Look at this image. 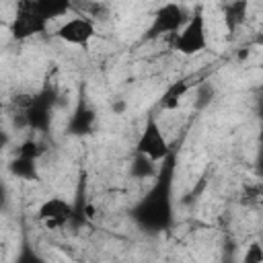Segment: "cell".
<instances>
[{
    "instance_id": "obj_18",
    "label": "cell",
    "mask_w": 263,
    "mask_h": 263,
    "mask_svg": "<svg viewBox=\"0 0 263 263\" xmlns=\"http://www.w3.org/2000/svg\"><path fill=\"white\" fill-rule=\"evenodd\" d=\"M6 203H8V189H6V185L0 177V212L6 208Z\"/></svg>"
},
{
    "instance_id": "obj_5",
    "label": "cell",
    "mask_w": 263,
    "mask_h": 263,
    "mask_svg": "<svg viewBox=\"0 0 263 263\" xmlns=\"http://www.w3.org/2000/svg\"><path fill=\"white\" fill-rule=\"evenodd\" d=\"M189 12L185 6H181L179 2H164L156 8V12L152 14V21L150 25L146 27L144 31V39L146 41H152V39H158V37H164V35H175L187 21Z\"/></svg>"
},
{
    "instance_id": "obj_19",
    "label": "cell",
    "mask_w": 263,
    "mask_h": 263,
    "mask_svg": "<svg viewBox=\"0 0 263 263\" xmlns=\"http://www.w3.org/2000/svg\"><path fill=\"white\" fill-rule=\"evenodd\" d=\"M8 140H10V138H8V134H6V132H4V127L0 125V154H2V150L8 146Z\"/></svg>"
},
{
    "instance_id": "obj_7",
    "label": "cell",
    "mask_w": 263,
    "mask_h": 263,
    "mask_svg": "<svg viewBox=\"0 0 263 263\" xmlns=\"http://www.w3.org/2000/svg\"><path fill=\"white\" fill-rule=\"evenodd\" d=\"M62 43L66 45H74V47H82L86 49L90 45V41L95 39L97 35V27H95V21L86 14H76V16H70L66 18L53 33Z\"/></svg>"
},
{
    "instance_id": "obj_8",
    "label": "cell",
    "mask_w": 263,
    "mask_h": 263,
    "mask_svg": "<svg viewBox=\"0 0 263 263\" xmlns=\"http://www.w3.org/2000/svg\"><path fill=\"white\" fill-rule=\"evenodd\" d=\"M72 218H74V205L60 195L47 197L37 208V220L47 230H62L64 226H72Z\"/></svg>"
},
{
    "instance_id": "obj_1",
    "label": "cell",
    "mask_w": 263,
    "mask_h": 263,
    "mask_svg": "<svg viewBox=\"0 0 263 263\" xmlns=\"http://www.w3.org/2000/svg\"><path fill=\"white\" fill-rule=\"evenodd\" d=\"M173 179H175V154L171 152L162 160L156 177L152 179L148 193L132 208V220L142 230L156 234L173 226V216H175Z\"/></svg>"
},
{
    "instance_id": "obj_2",
    "label": "cell",
    "mask_w": 263,
    "mask_h": 263,
    "mask_svg": "<svg viewBox=\"0 0 263 263\" xmlns=\"http://www.w3.org/2000/svg\"><path fill=\"white\" fill-rule=\"evenodd\" d=\"M55 103H58V90L53 84H45L41 90L31 92L23 111H16L21 117V127H27L37 134L49 132Z\"/></svg>"
},
{
    "instance_id": "obj_12",
    "label": "cell",
    "mask_w": 263,
    "mask_h": 263,
    "mask_svg": "<svg viewBox=\"0 0 263 263\" xmlns=\"http://www.w3.org/2000/svg\"><path fill=\"white\" fill-rule=\"evenodd\" d=\"M247 10H249L247 0H228L224 4V25L228 33H236L247 23Z\"/></svg>"
},
{
    "instance_id": "obj_4",
    "label": "cell",
    "mask_w": 263,
    "mask_h": 263,
    "mask_svg": "<svg viewBox=\"0 0 263 263\" xmlns=\"http://www.w3.org/2000/svg\"><path fill=\"white\" fill-rule=\"evenodd\" d=\"M173 49L181 55H197L208 49V29L203 6H197L185 21V25L173 35Z\"/></svg>"
},
{
    "instance_id": "obj_17",
    "label": "cell",
    "mask_w": 263,
    "mask_h": 263,
    "mask_svg": "<svg viewBox=\"0 0 263 263\" xmlns=\"http://www.w3.org/2000/svg\"><path fill=\"white\" fill-rule=\"evenodd\" d=\"M245 263H263V249H261L259 242H253V245L247 249Z\"/></svg>"
},
{
    "instance_id": "obj_11",
    "label": "cell",
    "mask_w": 263,
    "mask_h": 263,
    "mask_svg": "<svg viewBox=\"0 0 263 263\" xmlns=\"http://www.w3.org/2000/svg\"><path fill=\"white\" fill-rule=\"evenodd\" d=\"M39 160H33V158H25V156H14L10 162H8V173L18 179V181H25V183H39L41 181V173H39V166H37Z\"/></svg>"
},
{
    "instance_id": "obj_14",
    "label": "cell",
    "mask_w": 263,
    "mask_h": 263,
    "mask_svg": "<svg viewBox=\"0 0 263 263\" xmlns=\"http://www.w3.org/2000/svg\"><path fill=\"white\" fill-rule=\"evenodd\" d=\"M35 2L49 23L66 16L72 10V0H35Z\"/></svg>"
},
{
    "instance_id": "obj_3",
    "label": "cell",
    "mask_w": 263,
    "mask_h": 263,
    "mask_svg": "<svg viewBox=\"0 0 263 263\" xmlns=\"http://www.w3.org/2000/svg\"><path fill=\"white\" fill-rule=\"evenodd\" d=\"M49 29V21L43 16L35 0H16L8 33L16 41H25L37 35H45Z\"/></svg>"
},
{
    "instance_id": "obj_6",
    "label": "cell",
    "mask_w": 263,
    "mask_h": 263,
    "mask_svg": "<svg viewBox=\"0 0 263 263\" xmlns=\"http://www.w3.org/2000/svg\"><path fill=\"white\" fill-rule=\"evenodd\" d=\"M136 152L148 156L154 162H162L173 152L171 144H168V140H166V136H164V132H162V127H160V123L156 121L154 115H148L140 136H138Z\"/></svg>"
},
{
    "instance_id": "obj_13",
    "label": "cell",
    "mask_w": 263,
    "mask_h": 263,
    "mask_svg": "<svg viewBox=\"0 0 263 263\" xmlns=\"http://www.w3.org/2000/svg\"><path fill=\"white\" fill-rule=\"evenodd\" d=\"M158 173V166L154 160H150L148 156L144 154H134V160L129 164V175L132 179H138V181H146V179H154Z\"/></svg>"
},
{
    "instance_id": "obj_9",
    "label": "cell",
    "mask_w": 263,
    "mask_h": 263,
    "mask_svg": "<svg viewBox=\"0 0 263 263\" xmlns=\"http://www.w3.org/2000/svg\"><path fill=\"white\" fill-rule=\"evenodd\" d=\"M95 123H97V113H95V109L88 105V101L80 95L78 105H76V109L72 111V115H70V119H68L66 134H68V136H78V138L88 136V134H92V129H95Z\"/></svg>"
},
{
    "instance_id": "obj_10",
    "label": "cell",
    "mask_w": 263,
    "mask_h": 263,
    "mask_svg": "<svg viewBox=\"0 0 263 263\" xmlns=\"http://www.w3.org/2000/svg\"><path fill=\"white\" fill-rule=\"evenodd\" d=\"M189 90H191V80L189 78H177V80L168 82L164 92L158 99V109L160 111H175V109H179Z\"/></svg>"
},
{
    "instance_id": "obj_15",
    "label": "cell",
    "mask_w": 263,
    "mask_h": 263,
    "mask_svg": "<svg viewBox=\"0 0 263 263\" xmlns=\"http://www.w3.org/2000/svg\"><path fill=\"white\" fill-rule=\"evenodd\" d=\"M45 144L39 142L37 138H27L21 146H18V156H25V158H33V160H39L43 154H45Z\"/></svg>"
},
{
    "instance_id": "obj_16",
    "label": "cell",
    "mask_w": 263,
    "mask_h": 263,
    "mask_svg": "<svg viewBox=\"0 0 263 263\" xmlns=\"http://www.w3.org/2000/svg\"><path fill=\"white\" fill-rule=\"evenodd\" d=\"M216 97V88L210 82H201L197 84V97H195V107L197 109H205Z\"/></svg>"
}]
</instances>
